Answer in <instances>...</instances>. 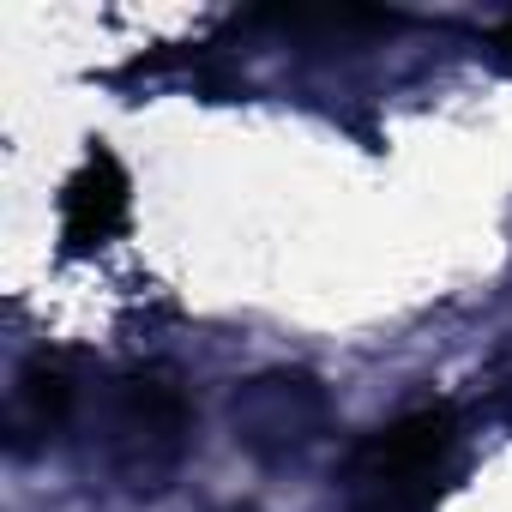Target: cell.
<instances>
[{
	"label": "cell",
	"mask_w": 512,
	"mask_h": 512,
	"mask_svg": "<svg viewBox=\"0 0 512 512\" xmlns=\"http://www.w3.org/2000/svg\"><path fill=\"white\" fill-rule=\"evenodd\" d=\"M458 452L452 410H410L374 428L344 464V512H434Z\"/></svg>",
	"instance_id": "obj_1"
},
{
	"label": "cell",
	"mask_w": 512,
	"mask_h": 512,
	"mask_svg": "<svg viewBox=\"0 0 512 512\" xmlns=\"http://www.w3.org/2000/svg\"><path fill=\"white\" fill-rule=\"evenodd\" d=\"M91 434H97L103 464L115 476H127L133 488H145L181 464L187 434H193V410H187L181 386L163 374H115L97 392Z\"/></svg>",
	"instance_id": "obj_2"
},
{
	"label": "cell",
	"mask_w": 512,
	"mask_h": 512,
	"mask_svg": "<svg viewBox=\"0 0 512 512\" xmlns=\"http://www.w3.org/2000/svg\"><path fill=\"white\" fill-rule=\"evenodd\" d=\"M320 434H326V392H320L314 374L272 368V374L247 380L235 392V440L253 458L284 464V458L308 452Z\"/></svg>",
	"instance_id": "obj_3"
},
{
	"label": "cell",
	"mask_w": 512,
	"mask_h": 512,
	"mask_svg": "<svg viewBox=\"0 0 512 512\" xmlns=\"http://www.w3.org/2000/svg\"><path fill=\"white\" fill-rule=\"evenodd\" d=\"M127 205H133L127 169L109 151H91L79 163V175L67 181V193H61V241H67V253L109 247L127 229Z\"/></svg>",
	"instance_id": "obj_4"
},
{
	"label": "cell",
	"mask_w": 512,
	"mask_h": 512,
	"mask_svg": "<svg viewBox=\"0 0 512 512\" xmlns=\"http://www.w3.org/2000/svg\"><path fill=\"white\" fill-rule=\"evenodd\" d=\"M73 416H79V374H73V362L67 356L25 362L19 380H13V404H7V440H13V452L49 446Z\"/></svg>",
	"instance_id": "obj_5"
},
{
	"label": "cell",
	"mask_w": 512,
	"mask_h": 512,
	"mask_svg": "<svg viewBox=\"0 0 512 512\" xmlns=\"http://www.w3.org/2000/svg\"><path fill=\"white\" fill-rule=\"evenodd\" d=\"M500 55L512 61V19H506V31H500Z\"/></svg>",
	"instance_id": "obj_6"
}]
</instances>
